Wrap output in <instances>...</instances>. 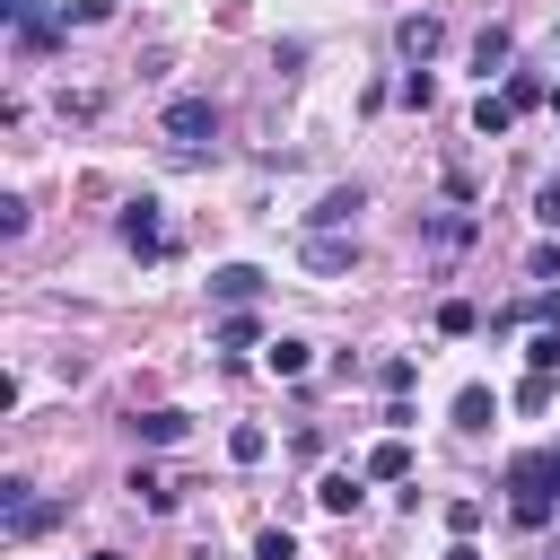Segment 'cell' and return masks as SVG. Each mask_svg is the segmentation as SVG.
<instances>
[{"label":"cell","instance_id":"cell-1","mask_svg":"<svg viewBox=\"0 0 560 560\" xmlns=\"http://www.w3.org/2000/svg\"><path fill=\"white\" fill-rule=\"evenodd\" d=\"M0 516H9V542H35L44 525H61V499H35L26 481H0Z\"/></svg>","mask_w":560,"mask_h":560},{"label":"cell","instance_id":"cell-2","mask_svg":"<svg viewBox=\"0 0 560 560\" xmlns=\"http://www.w3.org/2000/svg\"><path fill=\"white\" fill-rule=\"evenodd\" d=\"M166 140H175V149L219 140V105H210V96H175V105H166Z\"/></svg>","mask_w":560,"mask_h":560},{"label":"cell","instance_id":"cell-3","mask_svg":"<svg viewBox=\"0 0 560 560\" xmlns=\"http://www.w3.org/2000/svg\"><path fill=\"white\" fill-rule=\"evenodd\" d=\"M122 245L149 262V254H166V219H158V201L140 192V201H122Z\"/></svg>","mask_w":560,"mask_h":560},{"label":"cell","instance_id":"cell-4","mask_svg":"<svg viewBox=\"0 0 560 560\" xmlns=\"http://www.w3.org/2000/svg\"><path fill=\"white\" fill-rule=\"evenodd\" d=\"M394 44H402V61L420 70V61H438V44H446V26H438V18L420 9V18H402V26H394Z\"/></svg>","mask_w":560,"mask_h":560},{"label":"cell","instance_id":"cell-5","mask_svg":"<svg viewBox=\"0 0 560 560\" xmlns=\"http://www.w3.org/2000/svg\"><path fill=\"white\" fill-rule=\"evenodd\" d=\"M210 298H219V306H254V298H262V271H254V262H219V271H210Z\"/></svg>","mask_w":560,"mask_h":560},{"label":"cell","instance_id":"cell-6","mask_svg":"<svg viewBox=\"0 0 560 560\" xmlns=\"http://www.w3.org/2000/svg\"><path fill=\"white\" fill-rule=\"evenodd\" d=\"M359 210H368V192H359V184H332V192L315 201V228H350Z\"/></svg>","mask_w":560,"mask_h":560},{"label":"cell","instance_id":"cell-7","mask_svg":"<svg viewBox=\"0 0 560 560\" xmlns=\"http://www.w3.org/2000/svg\"><path fill=\"white\" fill-rule=\"evenodd\" d=\"M306 262H315V271H350V262H359V236H332V228H324V236H306Z\"/></svg>","mask_w":560,"mask_h":560},{"label":"cell","instance_id":"cell-8","mask_svg":"<svg viewBox=\"0 0 560 560\" xmlns=\"http://www.w3.org/2000/svg\"><path fill=\"white\" fill-rule=\"evenodd\" d=\"M262 368H271V376H306V368H315V350H306L298 332H280V341H262Z\"/></svg>","mask_w":560,"mask_h":560},{"label":"cell","instance_id":"cell-9","mask_svg":"<svg viewBox=\"0 0 560 560\" xmlns=\"http://www.w3.org/2000/svg\"><path fill=\"white\" fill-rule=\"evenodd\" d=\"M359 472H368V481H402V472H411V446H402V438H376Z\"/></svg>","mask_w":560,"mask_h":560},{"label":"cell","instance_id":"cell-10","mask_svg":"<svg viewBox=\"0 0 560 560\" xmlns=\"http://www.w3.org/2000/svg\"><path fill=\"white\" fill-rule=\"evenodd\" d=\"M490 420H499V394L490 385H464L455 394V429H490Z\"/></svg>","mask_w":560,"mask_h":560},{"label":"cell","instance_id":"cell-11","mask_svg":"<svg viewBox=\"0 0 560 560\" xmlns=\"http://www.w3.org/2000/svg\"><path fill=\"white\" fill-rule=\"evenodd\" d=\"M184 429H192L184 411H140V420H131V438H140V446H175Z\"/></svg>","mask_w":560,"mask_h":560},{"label":"cell","instance_id":"cell-12","mask_svg":"<svg viewBox=\"0 0 560 560\" xmlns=\"http://www.w3.org/2000/svg\"><path fill=\"white\" fill-rule=\"evenodd\" d=\"M359 481H368V472H324V481H315V499H324L332 516H350V508H359Z\"/></svg>","mask_w":560,"mask_h":560},{"label":"cell","instance_id":"cell-13","mask_svg":"<svg viewBox=\"0 0 560 560\" xmlns=\"http://www.w3.org/2000/svg\"><path fill=\"white\" fill-rule=\"evenodd\" d=\"M52 44H61V18H44V9L18 18V52H52Z\"/></svg>","mask_w":560,"mask_h":560},{"label":"cell","instance_id":"cell-14","mask_svg":"<svg viewBox=\"0 0 560 560\" xmlns=\"http://www.w3.org/2000/svg\"><path fill=\"white\" fill-rule=\"evenodd\" d=\"M508 52H516L508 26H481V35H472V70H508Z\"/></svg>","mask_w":560,"mask_h":560},{"label":"cell","instance_id":"cell-15","mask_svg":"<svg viewBox=\"0 0 560 560\" xmlns=\"http://www.w3.org/2000/svg\"><path fill=\"white\" fill-rule=\"evenodd\" d=\"M508 122H516V105H508V96H481V105H472V131H481V140H499Z\"/></svg>","mask_w":560,"mask_h":560},{"label":"cell","instance_id":"cell-16","mask_svg":"<svg viewBox=\"0 0 560 560\" xmlns=\"http://www.w3.org/2000/svg\"><path fill=\"white\" fill-rule=\"evenodd\" d=\"M210 341H219V350H245V341H254V315H245V306H236V315H219V324H210Z\"/></svg>","mask_w":560,"mask_h":560},{"label":"cell","instance_id":"cell-17","mask_svg":"<svg viewBox=\"0 0 560 560\" xmlns=\"http://www.w3.org/2000/svg\"><path fill=\"white\" fill-rule=\"evenodd\" d=\"M525 368H542V376H551V368H560V324H542V332H534V341H525Z\"/></svg>","mask_w":560,"mask_h":560},{"label":"cell","instance_id":"cell-18","mask_svg":"<svg viewBox=\"0 0 560 560\" xmlns=\"http://www.w3.org/2000/svg\"><path fill=\"white\" fill-rule=\"evenodd\" d=\"M228 455H236V464H262V455H271V438L245 420V429H228Z\"/></svg>","mask_w":560,"mask_h":560},{"label":"cell","instance_id":"cell-19","mask_svg":"<svg viewBox=\"0 0 560 560\" xmlns=\"http://www.w3.org/2000/svg\"><path fill=\"white\" fill-rule=\"evenodd\" d=\"M508 105H516V114H525V105H551V88H542L534 70H516V79H508Z\"/></svg>","mask_w":560,"mask_h":560},{"label":"cell","instance_id":"cell-20","mask_svg":"<svg viewBox=\"0 0 560 560\" xmlns=\"http://www.w3.org/2000/svg\"><path fill=\"white\" fill-rule=\"evenodd\" d=\"M464 236H472L464 210H438V219H429V245H464Z\"/></svg>","mask_w":560,"mask_h":560},{"label":"cell","instance_id":"cell-21","mask_svg":"<svg viewBox=\"0 0 560 560\" xmlns=\"http://www.w3.org/2000/svg\"><path fill=\"white\" fill-rule=\"evenodd\" d=\"M516 402H525V411H551V376H542V368H534V376H525V385H516Z\"/></svg>","mask_w":560,"mask_h":560},{"label":"cell","instance_id":"cell-22","mask_svg":"<svg viewBox=\"0 0 560 560\" xmlns=\"http://www.w3.org/2000/svg\"><path fill=\"white\" fill-rule=\"evenodd\" d=\"M131 490H140V499H149V508H175V490H166V481H158V472H149V464H140V472H131Z\"/></svg>","mask_w":560,"mask_h":560},{"label":"cell","instance_id":"cell-23","mask_svg":"<svg viewBox=\"0 0 560 560\" xmlns=\"http://www.w3.org/2000/svg\"><path fill=\"white\" fill-rule=\"evenodd\" d=\"M254 560H298V542H289V534H280V525H271V534H262V542H254Z\"/></svg>","mask_w":560,"mask_h":560},{"label":"cell","instance_id":"cell-24","mask_svg":"<svg viewBox=\"0 0 560 560\" xmlns=\"http://www.w3.org/2000/svg\"><path fill=\"white\" fill-rule=\"evenodd\" d=\"M534 219H542V228H560V184H542V192H534Z\"/></svg>","mask_w":560,"mask_h":560},{"label":"cell","instance_id":"cell-25","mask_svg":"<svg viewBox=\"0 0 560 560\" xmlns=\"http://www.w3.org/2000/svg\"><path fill=\"white\" fill-rule=\"evenodd\" d=\"M525 315H542V324H560V289H542V298H534Z\"/></svg>","mask_w":560,"mask_h":560},{"label":"cell","instance_id":"cell-26","mask_svg":"<svg viewBox=\"0 0 560 560\" xmlns=\"http://www.w3.org/2000/svg\"><path fill=\"white\" fill-rule=\"evenodd\" d=\"M0 18H35V0H0Z\"/></svg>","mask_w":560,"mask_h":560},{"label":"cell","instance_id":"cell-27","mask_svg":"<svg viewBox=\"0 0 560 560\" xmlns=\"http://www.w3.org/2000/svg\"><path fill=\"white\" fill-rule=\"evenodd\" d=\"M446 560H481V551H472V542H464V534H455V551H446Z\"/></svg>","mask_w":560,"mask_h":560},{"label":"cell","instance_id":"cell-28","mask_svg":"<svg viewBox=\"0 0 560 560\" xmlns=\"http://www.w3.org/2000/svg\"><path fill=\"white\" fill-rule=\"evenodd\" d=\"M96 560H114V551H96Z\"/></svg>","mask_w":560,"mask_h":560}]
</instances>
